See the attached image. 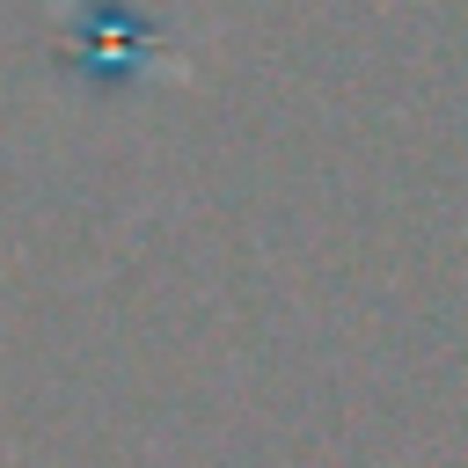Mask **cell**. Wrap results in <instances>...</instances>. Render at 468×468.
<instances>
[{
	"instance_id": "1",
	"label": "cell",
	"mask_w": 468,
	"mask_h": 468,
	"mask_svg": "<svg viewBox=\"0 0 468 468\" xmlns=\"http://www.w3.org/2000/svg\"><path fill=\"white\" fill-rule=\"evenodd\" d=\"M161 51H168V22L161 15H146L132 0H80L66 15V29H58L51 66L66 80L95 88V95H124L139 73L161 66Z\"/></svg>"
}]
</instances>
